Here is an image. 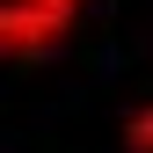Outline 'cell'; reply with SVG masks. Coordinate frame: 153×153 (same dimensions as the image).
I'll list each match as a JSON object with an SVG mask.
<instances>
[{
    "label": "cell",
    "mask_w": 153,
    "mask_h": 153,
    "mask_svg": "<svg viewBox=\"0 0 153 153\" xmlns=\"http://www.w3.org/2000/svg\"><path fill=\"white\" fill-rule=\"evenodd\" d=\"M131 146H139V153H153V109H146V117H131Z\"/></svg>",
    "instance_id": "cell-1"
}]
</instances>
